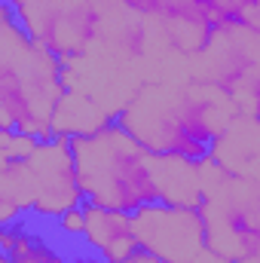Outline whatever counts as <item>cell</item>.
Here are the masks:
<instances>
[{
	"mask_svg": "<svg viewBox=\"0 0 260 263\" xmlns=\"http://www.w3.org/2000/svg\"><path fill=\"white\" fill-rule=\"evenodd\" d=\"M239 117L230 92L211 83H144L114 117L132 138L156 156H184L199 162L208 144Z\"/></svg>",
	"mask_w": 260,
	"mask_h": 263,
	"instance_id": "cell-1",
	"label": "cell"
},
{
	"mask_svg": "<svg viewBox=\"0 0 260 263\" xmlns=\"http://www.w3.org/2000/svg\"><path fill=\"white\" fill-rule=\"evenodd\" d=\"M62 67V59L37 43L0 0V107L12 114L15 132L34 141L52 138V114L65 95Z\"/></svg>",
	"mask_w": 260,
	"mask_h": 263,
	"instance_id": "cell-2",
	"label": "cell"
},
{
	"mask_svg": "<svg viewBox=\"0 0 260 263\" xmlns=\"http://www.w3.org/2000/svg\"><path fill=\"white\" fill-rule=\"evenodd\" d=\"M70 156L83 202L126 214L159 202L153 153L144 150L117 120L89 135H70Z\"/></svg>",
	"mask_w": 260,
	"mask_h": 263,
	"instance_id": "cell-3",
	"label": "cell"
},
{
	"mask_svg": "<svg viewBox=\"0 0 260 263\" xmlns=\"http://www.w3.org/2000/svg\"><path fill=\"white\" fill-rule=\"evenodd\" d=\"M132 236L141 251L165 263H193L205 251V223L196 208L150 202L132 211Z\"/></svg>",
	"mask_w": 260,
	"mask_h": 263,
	"instance_id": "cell-4",
	"label": "cell"
},
{
	"mask_svg": "<svg viewBox=\"0 0 260 263\" xmlns=\"http://www.w3.org/2000/svg\"><path fill=\"white\" fill-rule=\"evenodd\" d=\"M25 165L34 187L31 211L40 220H55L65 211L83 205L73 156H70V135L52 132L49 141H37V147L25 156Z\"/></svg>",
	"mask_w": 260,
	"mask_h": 263,
	"instance_id": "cell-5",
	"label": "cell"
},
{
	"mask_svg": "<svg viewBox=\"0 0 260 263\" xmlns=\"http://www.w3.org/2000/svg\"><path fill=\"white\" fill-rule=\"evenodd\" d=\"M83 242L101 257V263H123L138 251L132 236V214L110 211L83 202Z\"/></svg>",
	"mask_w": 260,
	"mask_h": 263,
	"instance_id": "cell-6",
	"label": "cell"
},
{
	"mask_svg": "<svg viewBox=\"0 0 260 263\" xmlns=\"http://www.w3.org/2000/svg\"><path fill=\"white\" fill-rule=\"evenodd\" d=\"M257 117H233V123L208 144V159L236 178H257Z\"/></svg>",
	"mask_w": 260,
	"mask_h": 263,
	"instance_id": "cell-7",
	"label": "cell"
},
{
	"mask_svg": "<svg viewBox=\"0 0 260 263\" xmlns=\"http://www.w3.org/2000/svg\"><path fill=\"white\" fill-rule=\"evenodd\" d=\"M153 178L159 202L165 205H181V208H199L205 196V178H208V156L190 162L184 156H156L153 153Z\"/></svg>",
	"mask_w": 260,
	"mask_h": 263,
	"instance_id": "cell-8",
	"label": "cell"
},
{
	"mask_svg": "<svg viewBox=\"0 0 260 263\" xmlns=\"http://www.w3.org/2000/svg\"><path fill=\"white\" fill-rule=\"evenodd\" d=\"M114 120V114L107 107H101L98 101H92L86 92L65 89L55 114H52V132H65V135H89V132L101 129Z\"/></svg>",
	"mask_w": 260,
	"mask_h": 263,
	"instance_id": "cell-9",
	"label": "cell"
},
{
	"mask_svg": "<svg viewBox=\"0 0 260 263\" xmlns=\"http://www.w3.org/2000/svg\"><path fill=\"white\" fill-rule=\"evenodd\" d=\"M34 202V187L25 159L9 162L0 168V227L22 223V217L31 211Z\"/></svg>",
	"mask_w": 260,
	"mask_h": 263,
	"instance_id": "cell-10",
	"label": "cell"
},
{
	"mask_svg": "<svg viewBox=\"0 0 260 263\" xmlns=\"http://www.w3.org/2000/svg\"><path fill=\"white\" fill-rule=\"evenodd\" d=\"M55 227L65 239H83V208H70L62 217H55Z\"/></svg>",
	"mask_w": 260,
	"mask_h": 263,
	"instance_id": "cell-11",
	"label": "cell"
},
{
	"mask_svg": "<svg viewBox=\"0 0 260 263\" xmlns=\"http://www.w3.org/2000/svg\"><path fill=\"white\" fill-rule=\"evenodd\" d=\"M123 263H165V260H159V257H153V254H147V251H141V248H138L129 260H123Z\"/></svg>",
	"mask_w": 260,
	"mask_h": 263,
	"instance_id": "cell-12",
	"label": "cell"
},
{
	"mask_svg": "<svg viewBox=\"0 0 260 263\" xmlns=\"http://www.w3.org/2000/svg\"><path fill=\"white\" fill-rule=\"evenodd\" d=\"M0 263H15V260H12L9 254H3V251H0Z\"/></svg>",
	"mask_w": 260,
	"mask_h": 263,
	"instance_id": "cell-13",
	"label": "cell"
},
{
	"mask_svg": "<svg viewBox=\"0 0 260 263\" xmlns=\"http://www.w3.org/2000/svg\"><path fill=\"white\" fill-rule=\"evenodd\" d=\"M0 248H3V227H0Z\"/></svg>",
	"mask_w": 260,
	"mask_h": 263,
	"instance_id": "cell-14",
	"label": "cell"
}]
</instances>
